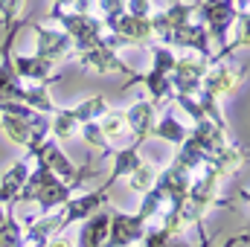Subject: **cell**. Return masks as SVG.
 I'll return each mask as SVG.
<instances>
[{"mask_svg": "<svg viewBox=\"0 0 250 247\" xmlns=\"http://www.w3.org/2000/svg\"><path fill=\"white\" fill-rule=\"evenodd\" d=\"M195 15H198V23L207 29L209 44L218 47L215 53H221L230 41L236 21H239V9L233 6V0H198Z\"/></svg>", "mask_w": 250, "mask_h": 247, "instance_id": "obj_5", "label": "cell"}, {"mask_svg": "<svg viewBox=\"0 0 250 247\" xmlns=\"http://www.w3.org/2000/svg\"><path fill=\"white\" fill-rule=\"evenodd\" d=\"M111 212H114V206L108 204L99 212H93L90 218H84L82 230H79V239H76V247H105L108 227H111Z\"/></svg>", "mask_w": 250, "mask_h": 247, "instance_id": "obj_15", "label": "cell"}, {"mask_svg": "<svg viewBox=\"0 0 250 247\" xmlns=\"http://www.w3.org/2000/svg\"><path fill=\"white\" fill-rule=\"evenodd\" d=\"M108 192H111V184L108 181L102 186H96V189H90V192H76L62 206L64 230L73 227V224H82L84 218H90L93 212H99L102 206H108Z\"/></svg>", "mask_w": 250, "mask_h": 247, "instance_id": "obj_9", "label": "cell"}, {"mask_svg": "<svg viewBox=\"0 0 250 247\" xmlns=\"http://www.w3.org/2000/svg\"><path fill=\"white\" fill-rule=\"evenodd\" d=\"M248 79V67H236V64H227V62H215L209 64L204 82H201V93H207L209 99H224V96H233L242 82Z\"/></svg>", "mask_w": 250, "mask_h": 247, "instance_id": "obj_7", "label": "cell"}, {"mask_svg": "<svg viewBox=\"0 0 250 247\" xmlns=\"http://www.w3.org/2000/svg\"><path fill=\"white\" fill-rule=\"evenodd\" d=\"M26 247H76L73 239H67V236H56V239H50V242H41V245H26Z\"/></svg>", "mask_w": 250, "mask_h": 247, "instance_id": "obj_25", "label": "cell"}, {"mask_svg": "<svg viewBox=\"0 0 250 247\" xmlns=\"http://www.w3.org/2000/svg\"><path fill=\"white\" fill-rule=\"evenodd\" d=\"M23 3H26V0H0V21H3L6 26H15V23H21Z\"/></svg>", "mask_w": 250, "mask_h": 247, "instance_id": "obj_24", "label": "cell"}, {"mask_svg": "<svg viewBox=\"0 0 250 247\" xmlns=\"http://www.w3.org/2000/svg\"><path fill=\"white\" fill-rule=\"evenodd\" d=\"M0 131L15 145L32 151L50 137V117L38 114L21 102H0Z\"/></svg>", "mask_w": 250, "mask_h": 247, "instance_id": "obj_1", "label": "cell"}, {"mask_svg": "<svg viewBox=\"0 0 250 247\" xmlns=\"http://www.w3.org/2000/svg\"><path fill=\"white\" fill-rule=\"evenodd\" d=\"M76 0H53V9H73Z\"/></svg>", "mask_w": 250, "mask_h": 247, "instance_id": "obj_26", "label": "cell"}, {"mask_svg": "<svg viewBox=\"0 0 250 247\" xmlns=\"http://www.w3.org/2000/svg\"><path fill=\"white\" fill-rule=\"evenodd\" d=\"M0 247H26V242H23V227L18 224L15 206L6 209V221L0 224Z\"/></svg>", "mask_w": 250, "mask_h": 247, "instance_id": "obj_21", "label": "cell"}, {"mask_svg": "<svg viewBox=\"0 0 250 247\" xmlns=\"http://www.w3.org/2000/svg\"><path fill=\"white\" fill-rule=\"evenodd\" d=\"M70 111H73V117H76V123H79V125L96 123V120L108 111V102H105V96H102V93H96V96H87L84 102L73 105Z\"/></svg>", "mask_w": 250, "mask_h": 247, "instance_id": "obj_20", "label": "cell"}, {"mask_svg": "<svg viewBox=\"0 0 250 247\" xmlns=\"http://www.w3.org/2000/svg\"><path fill=\"white\" fill-rule=\"evenodd\" d=\"M157 172H160V169H157L154 163H146V160H143V163L128 175V186H131L137 195H146V192L154 186V181H157Z\"/></svg>", "mask_w": 250, "mask_h": 247, "instance_id": "obj_22", "label": "cell"}, {"mask_svg": "<svg viewBox=\"0 0 250 247\" xmlns=\"http://www.w3.org/2000/svg\"><path fill=\"white\" fill-rule=\"evenodd\" d=\"M137 247H143V245H137Z\"/></svg>", "mask_w": 250, "mask_h": 247, "instance_id": "obj_29", "label": "cell"}, {"mask_svg": "<svg viewBox=\"0 0 250 247\" xmlns=\"http://www.w3.org/2000/svg\"><path fill=\"white\" fill-rule=\"evenodd\" d=\"M175 59H178L175 50H169V47H163V44H154V47H151V70H146V73H134V76L128 79L125 87H131V84H143V87L148 90V102H151L154 108L172 102L175 93H172L169 76H172Z\"/></svg>", "mask_w": 250, "mask_h": 247, "instance_id": "obj_3", "label": "cell"}, {"mask_svg": "<svg viewBox=\"0 0 250 247\" xmlns=\"http://www.w3.org/2000/svg\"><path fill=\"white\" fill-rule=\"evenodd\" d=\"M140 163H143V157H140V145H137V143L117 145V148L111 151V175H108V184L114 186L117 181L128 178Z\"/></svg>", "mask_w": 250, "mask_h": 247, "instance_id": "obj_17", "label": "cell"}, {"mask_svg": "<svg viewBox=\"0 0 250 247\" xmlns=\"http://www.w3.org/2000/svg\"><path fill=\"white\" fill-rule=\"evenodd\" d=\"M29 178V160H15L3 175H0V206H15L18 195Z\"/></svg>", "mask_w": 250, "mask_h": 247, "instance_id": "obj_16", "label": "cell"}, {"mask_svg": "<svg viewBox=\"0 0 250 247\" xmlns=\"http://www.w3.org/2000/svg\"><path fill=\"white\" fill-rule=\"evenodd\" d=\"M73 195H76V189L70 184H64L62 178H56L44 166H35V169H29V178H26V184L21 189V195H18V204H35L38 215H41V212L62 209Z\"/></svg>", "mask_w": 250, "mask_h": 247, "instance_id": "obj_2", "label": "cell"}, {"mask_svg": "<svg viewBox=\"0 0 250 247\" xmlns=\"http://www.w3.org/2000/svg\"><path fill=\"white\" fill-rule=\"evenodd\" d=\"M143 233H146V221L137 212H117L114 209L105 247H137L143 242Z\"/></svg>", "mask_w": 250, "mask_h": 247, "instance_id": "obj_12", "label": "cell"}, {"mask_svg": "<svg viewBox=\"0 0 250 247\" xmlns=\"http://www.w3.org/2000/svg\"><path fill=\"white\" fill-rule=\"evenodd\" d=\"M105 32H108V29H105ZM73 59L82 64L84 70H90V73H125V76H134L131 64H125L123 59H120V53L105 44V38L96 41V44H90V47L76 50Z\"/></svg>", "mask_w": 250, "mask_h": 247, "instance_id": "obj_8", "label": "cell"}, {"mask_svg": "<svg viewBox=\"0 0 250 247\" xmlns=\"http://www.w3.org/2000/svg\"><path fill=\"white\" fill-rule=\"evenodd\" d=\"M239 242H248V236H245V233H242V236H239V239H230V242H224V245H221V247H233V245H239Z\"/></svg>", "mask_w": 250, "mask_h": 247, "instance_id": "obj_27", "label": "cell"}, {"mask_svg": "<svg viewBox=\"0 0 250 247\" xmlns=\"http://www.w3.org/2000/svg\"><path fill=\"white\" fill-rule=\"evenodd\" d=\"M29 29L35 32V56L38 59L50 62L53 67L59 62L73 59L76 47H73V41L64 35L62 29H50V26H41V23H29Z\"/></svg>", "mask_w": 250, "mask_h": 247, "instance_id": "obj_10", "label": "cell"}, {"mask_svg": "<svg viewBox=\"0 0 250 247\" xmlns=\"http://www.w3.org/2000/svg\"><path fill=\"white\" fill-rule=\"evenodd\" d=\"M207 70H209V59H204V56H195V53L178 56L175 67H172V76H169L172 93L175 96H195L201 90Z\"/></svg>", "mask_w": 250, "mask_h": 247, "instance_id": "obj_6", "label": "cell"}, {"mask_svg": "<svg viewBox=\"0 0 250 247\" xmlns=\"http://www.w3.org/2000/svg\"><path fill=\"white\" fill-rule=\"evenodd\" d=\"M157 123V108L148 102V99H137L128 111H125V125H128V131H131V143H137V145H143L148 137H151V128Z\"/></svg>", "mask_w": 250, "mask_h": 247, "instance_id": "obj_14", "label": "cell"}, {"mask_svg": "<svg viewBox=\"0 0 250 247\" xmlns=\"http://www.w3.org/2000/svg\"><path fill=\"white\" fill-rule=\"evenodd\" d=\"M99 128H102V134H105V140H108L111 148H117L114 143L123 145V137H125V131H128V125H125V111L123 108H108V111L99 117Z\"/></svg>", "mask_w": 250, "mask_h": 247, "instance_id": "obj_18", "label": "cell"}, {"mask_svg": "<svg viewBox=\"0 0 250 247\" xmlns=\"http://www.w3.org/2000/svg\"><path fill=\"white\" fill-rule=\"evenodd\" d=\"M12 67L23 84H44L50 87L53 82L62 79V73H53V64L38 59V56H15L12 53Z\"/></svg>", "mask_w": 250, "mask_h": 247, "instance_id": "obj_13", "label": "cell"}, {"mask_svg": "<svg viewBox=\"0 0 250 247\" xmlns=\"http://www.w3.org/2000/svg\"><path fill=\"white\" fill-rule=\"evenodd\" d=\"M6 209H9V206H0V224L6 221Z\"/></svg>", "mask_w": 250, "mask_h": 247, "instance_id": "obj_28", "label": "cell"}, {"mask_svg": "<svg viewBox=\"0 0 250 247\" xmlns=\"http://www.w3.org/2000/svg\"><path fill=\"white\" fill-rule=\"evenodd\" d=\"M79 137L90 145V148H96L99 154H111L114 148L108 145V140H105V134H102V128H99V120L96 123H84L79 128Z\"/></svg>", "mask_w": 250, "mask_h": 247, "instance_id": "obj_23", "label": "cell"}, {"mask_svg": "<svg viewBox=\"0 0 250 247\" xmlns=\"http://www.w3.org/2000/svg\"><path fill=\"white\" fill-rule=\"evenodd\" d=\"M26 154L35 160V166H44L47 172H53L56 178H62L64 184H70L76 192H79V186H84V181L96 178L93 163L76 166V163L64 154L62 143H59V140H53V137H47L41 145H35V148H32V151H26Z\"/></svg>", "mask_w": 250, "mask_h": 247, "instance_id": "obj_4", "label": "cell"}, {"mask_svg": "<svg viewBox=\"0 0 250 247\" xmlns=\"http://www.w3.org/2000/svg\"><path fill=\"white\" fill-rule=\"evenodd\" d=\"M189 128L178 117H172V114H166V117H160L154 128H151V137H157V140H166V143H172V145H184V140H187Z\"/></svg>", "mask_w": 250, "mask_h": 247, "instance_id": "obj_19", "label": "cell"}, {"mask_svg": "<svg viewBox=\"0 0 250 247\" xmlns=\"http://www.w3.org/2000/svg\"><path fill=\"white\" fill-rule=\"evenodd\" d=\"M105 29L123 44V47H140V44H151L154 41V29H151V18H137V15H120L117 21L105 23Z\"/></svg>", "mask_w": 250, "mask_h": 247, "instance_id": "obj_11", "label": "cell"}]
</instances>
